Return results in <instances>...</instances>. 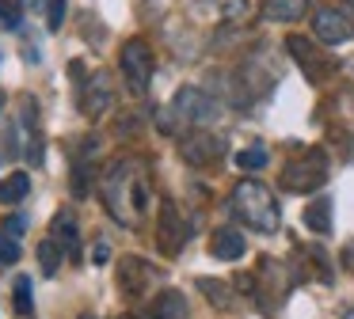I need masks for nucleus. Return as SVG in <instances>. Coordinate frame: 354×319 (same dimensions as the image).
I'll use <instances>...</instances> for the list:
<instances>
[{"mask_svg": "<svg viewBox=\"0 0 354 319\" xmlns=\"http://www.w3.org/2000/svg\"><path fill=\"white\" fill-rule=\"evenodd\" d=\"M232 213H236L248 228H255V232H263V235H270V232L282 228V213H278L274 194L255 179H244L236 190H232Z\"/></svg>", "mask_w": 354, "mask_h": 319, "instance_id": "obj_1", "label": "nucleus"}, {"mask_svg": "<svg viewBox=\"0 0 354 319\" xmlns=\"http://www.w3.org/2000/svg\"><path fill=\"white\" fill-rule=\"evenodd\" d=\"M324 182H328V156L320 148L305 152V160H293L282 167V190H293V194H313Z\"/></svg>", "mask_w": 354, "mask_h": 319, "instance_id": "obj_2", "label": "nucleus"}, {"mask_svg": "<svg viewBox=\"0 0 354 319\" xmlns=\"http://www.w3.org/2000/svg\"><path fill=\"white\" fill-rule=\"evenodd\" d=\"M122 76H126V88L133 91V95H145L149 91V80H153V50H149L141 38H133V42L122 46Z\"/></svg>", "mask_w": 354, "mask_h": 319, "instance_id": "obj_3", "label": "nucleus"}, {"mask_svg": "<svg viewBox=\"0 0 354 319\" xmlns=\"http://www.w3.org/2000/svg\"><path fill=\"white\" fill-rule=\"evenodd\" d=\"M286 46H290V53H293V61H297L301 68H305V76L313 84H320V80H328L331 72H335V61L331 57H324L320 50H316L308 38H301V35H290L286 38Z\"/></svg>", "mask_w": 354, "mask_h": 319, "instance_id": "obj_4", "label": "nucleus"}, {"mask_svg": "<svg viewBox=\"0 0 354 319\" xmlns=\"http://www.w3.org/2000/svg\"><path fill=\"white\" fill-rule=\"evenodd\" d=\"M179 152H183L187 164L209 167V164H217V160L225 156V137H217V133H187L183 141H179Z\"/></svg>", "mask_w": 354, "mask_h": 319, "instance_id": "obj_5", "label": "nucleus"}, {"mask_svg": "<svg viewBox=\"0 0 354 319\" xmlns=\"http://www.w3.org/2000/svg\"><path fill=\"white\" fill-rule=\"evenodd\" d=\"M156 243H160V251H164L168 258L183 251V243H187V228H183V220H179L176 202H160V220H156Z\"/></svg>", "mask_w": 354, "mask_h": 319, "instance_id": "obj_6", "label": "nucleus"}, {"mask_svg": "<svg viewBox=\"0 0 354 319\" xmlns=\"http://www.w3.org/2000/svg\"><path fill=\"white\" fill-rule=\"evenodd\" d=\"M313 30L320 42H346V38H354V19L351 15H343L339 8H320V12L313 15Z\"/></svg>", "mask_w": 354, "mask_h": 319, "instance_id": "obj_7", "label": "nucleus"}, {"mask_svg": "<svg viewBox=\"0 0 354 319\" xmlns=\"http://www.w3.org/2000/svg\"><path fill=\"white\" fill-rule=\"evenodd\" d=\"M176 114L187 118V122H209L217 114V103L206 95V91H198V88H183L176 95Z\"/></svg>", "mask_w": 354, "mask_h": 319, "instance_id": "obj_8", "label": "nucleus"}, {"mask_svg": "<svg viewBox=\"0 0 354 319\" xmlns=\"http://www.w3.org/2000/svg\"><path fill=\"white\" fill-rule=\"evenodd\" d=\"M115 103V91H111V80L103 72L92 76V84H88L84 91H80V110L88 114V118H100V114H107V106Z\"/></svg>", "mask_w": 354, "mask_h": 319, "instance_id": "obj_9", "label": "nucleus"}, {"mask_svg": "<svg viewBox=\"0 0 354 319\" xmlns=\"http://www.w3.org/2000/svg\"><path fill=\"white\" fill-rule=\"evenodd\" d=\"M149 281H153V270H149L145 258L126 255L122 266H118V285H122V293H126V296H141Z\"/></svg>", "mask_w": 354, "mask_h": 319, "instance_id": "obj_10", "label": "nucleus"}, {"mask_svg": "<svg viewBox=\"0 0 354 319\" xmlns=\"http://www.w3.org/2000/svg\"><path fill=\"white\" fill-rule=\"evenodd\" d=\"M244 235L236 232V228H217L214 235H209V251H214V258H221V262H236V258H244Z\"/></svg>", "mask_w": 354, "mask_h": 319, "instance_id": "obj_11", "label": "nucleus"}, {"mask_svg": "<svg viewBox=\"0 0 354 319\" xmlns=\"http://www.w3.org/2000/svg\"><path fill=\"white\" fill-rule=\"evenodd\" d=\"M308 15V0H263V19L270 23H293Z\"/></svg>", "mask_w": 354, "mask_h": 319, "instance_id": "obj_12", "label": "nucleus"}, {"mask_svg": "<svg viewBox=\"0 0 354 319\" xmlns=\"http://www.w3.org/2000/svg\"><path fill=\"white\" fill-rule=\"evenodd\" d=\"M305 228L316 235L331 232V197H313V202L305 205Z\"/></svg>", "mask_w": 354, "mask_h": 319, "instance_id": "obj_13", "label": "nucleus"}, {"mask_svg": "<svg viewBox=\"0 0 354 319\" xmlns=\"http://www.w3.org/2000/svg\"><path fill=\"white\" fill-rule=\"evenodd\" d=\"M149 319H187V300H183V293H176V289H164V293L153 300V316H149Z\"/></svg>", "mask_w": 354, "mask_h": 319, "instance_id": "obj_14", "label": "nucleus"}, {"mask_svg": "<svg viewBox=\"0 0 354 319\" xmlns=\"http://www.w3.org/2000/svg\"><path fill=\"white\" fill-rule=\"evenodd\" d=\"M54 243H62L69 258H80V235H77V224H73L69 213H57L54 217Z\"/></svg>", "mask_w": 354, "mask_h": 319, "instance_id": "obj_15", "label": "nucleus"}, {"mask_svg": "<svg viewBox=\"0 0 354 319\" xmlns=\"http://www.w3.org/2000/svg\"><path fill=\"white\" fill-rule=\"evenodd\" d=\"M27 194H31V175H24V171L8 175L0 182V202H24Z\"/></svg>", "mask_w": 354, "mask_h": 319, "instance_id": "obj_16", "label": "nucleus"}, {"mask_svg": "<svg viewBox=\"0 0 354 319\" xmlns=\"http://www.w3.org/2000/svg\"><path fill=\"white\" fill-rule=\"evenodd\" d=\"M198 289L206 293V300H209V304H217V308H229V304H232V293H229V285H225V281L198 278Z\"/></svg>", "mask_w": 354, "mask_h": 319, "instance_id": "obj_17", "label": "nucleus"}, {"mask_svg": "<svg viewBox=\"0 0 354 319\" xmlns=\"http://www.w3.org/2000/svg\"><path fill=\"white\" fill-rule=\"evenodd\" d=\"M12 300H16V311H19V316H31V308H35L31 278H16V285H12Z\"/></svg>", "mask_w": 354, "mask_h": 319, "instance_id": "obj_18", "label": "nucleus"}, {"mask_svg": "<svg viewBox=\"0 0 354 319\" xmlns=\"http://www.w3.org/2000/svg\"><path fill=\"white\" fill-rule=\"evenodd\" d=\"M39 266H42V273H46V278H54V273H57L62 255H57V243L54 240H42L39 243Z\"/></svg>", "mask_w": 354, "mask_h": 319, "instance_id": "obj_19", "label": "nucleus"}, {"mask_svg": "<svg viewBox=\"0 0 354 319\" xmlns=\"http://www.w3.org/2000/svg\"><path fill=\"white\" fill-rule=\"evenodd\" d=\"M24 23V0H0V27L16 30Z\"/></svg>", "mask_w": 354, "mask_h": 319, "instance_id": "obj_20", "label": "nucleus"}, {"mask_svg": "<svg viewBox=\"0 0 354 319\" xmlns=\"http://www.w3.org/2000/svg\"><path fill=\"white\" fill-rule=\"evenodd\" d=\"M236 167H244V171H259V167H267V148L255 144V148L236 152Z\"/></svg>", "mask_w": 354, "mask_h": 319, "instance_id": "obj_21", "label": "nucleus"}, {"mask_svg": "<svg viewBox=\"0 0 354 319\" xmlns=\"http://www.w3.org/2000/svg\"><path fill=\"white\" fill-rule=\"evenodd\" d=\"M16 258H19V243H16V235H8L4 228H0V262L12 266Z\"/></svg>", "mask_w": 354, "mask_h": 319, "instance_id": "obj_22", "label": "nucleus"}, {"mask_svg": "<svg viewBox=\"0 0 354 319\" xmlns=\"http://www.w3.org/2000/svg\"><path fill=\"white\" fill-rule=\"evenodd\" d=\"M62 23H65V0H50L46 4V27L62 30Z\"/></svg>", "mask_w": 354, "mask_h": 319, "instance_id": "obj_23", "label": "nucleus"}, {"mask_svg": "<svg viewBox=\"0 0 354 319\" xmlns=\"http://www.w3.org/2000/svg\"><path fill=\"white\" fill-rule=\"evenodd\" d=\"M24 228H27L24 217H8V220H4V232H8V235H24Z\"/></svg>", "mask_w": 354, "mask_h": 319, "instance_id": "obj_24", "label": "nucleus"}, {"mask_svg": "<svg viewBox=\"0 0 354 319\" xmlns=\"http://www.w3.org/2000/svg\"><path fill=\"white\" fill-rule=\"evenodd\" d=\"M92 255H95V258H92V262H107V255H111V247H107V243H103V240H100V243H95V251H92Z\"/></svg>", "mask_w": 354, "mask_h": 319, "instance_id": "obj_25", "label": "nucleus"}, {"mask_svg": "<svg viewBox=\"0 0 354 319\" xmlns=\"http://www.w3.org/2000/svg\"><path fill=\"white\" fill-rule=\"evenodd\" d=\"M80 319H100V316H80Z\"/></svg>", "mask_w": 354, "mask_h": 319, "instance_id": "obj_26", "label": "nucleus"}, {"mask_svg": "<svg viewBox=\"0 0 354 319\" xmlns=\"http://www.w3.org/2000/svg\"><path fill=\"white\" fill-rule=\"evenodd\" d=\"M0 106H4V91H0Z\"/></svg>", "mask_w": 354, "mask_h": 319, "instance_id": "obj_27", "label": "nucleus"}, {"mask_svg": "<svg viewBox=\"0 0 354 319\" xmlns=\"http://www.w3.org/2000/svg\"><path fill=\"white\" fill-rule=\"evenodd\" d=\"M346 4H351V8H354V0H346Z\"/></svg>", "mask_w": 354, "mask_h": 319, "instance_id": "obj_28", "label": "nucleus"}]
</instances>
